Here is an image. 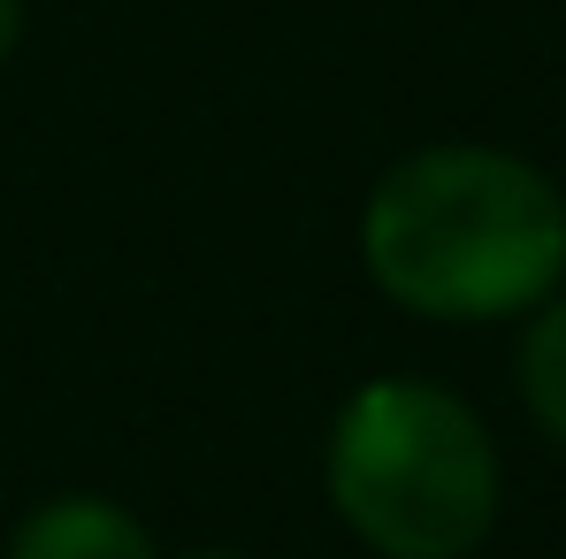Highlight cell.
<instances>
[{
    "mask_svg": "<svg viewBox=\"0 0 566 559\" xmlns=\"http://www.w3.org/2000/svg\"><path fill=\"white\" fill-rule=\"evenodd\" d=\"M353 253L382 307L497 330L566 283V185L497 138H429L360 191Z\"/></svg>",
    "mask_w": 566,
    "mask_h": 559,
    "instance_id": "cell-1",
    "label": "cell"
},
{
    "mask_svg": "<svg viewBox=\"0 0 566 559\" xmlns=\"http://www.w3.org/2000/svg\"><path fill=\"white\" fill-rule=\"evenodd\" d=\"M322 498L368 559H474L505 514V453L444 375L376 369L322 422Z\"/></svg>",
    "mask_w": 566,
    "mask_h": 559,
    "instance_id": "cell-2",
    "label": "cell"
},
{
    "mask_svg": "<svg viewBox=\"0 0 566 559\" xmlns=\"http://www.w3.org/2000/svg\"><path fill=\"white\" fill-rule=\"evenodd\" d=\"M0 559H161V545L115 490H46L15 514Z\"/></svg>",
    "mask_w": 566,
    "mask_h": 559,
    "instance_id": "cell-3",
    "label": "cell"
},
{
    "mask_svg": "<svg viewBox=\"0 0 566 559\" xmlns=\"http://www.w3.org/2000/svg\"><path fill=\"white\" fill-rule=\"evenodd\" d=\"M513 391L528 429L552 453H566V283L513 322Z\"/></svg>",
    "mask_w": 566,
    "mask_h": 559,
    "instance_id": "cell-4",
    "label": "cell"
},
{
    "mask_svg": "<svg viewBox=\"0 0 566 559\" xmlns=\"http://www.w3.org/2000/svg\"><path fill=\"white\" fill-rule=\"evenodd\" d=\"M23 31H31V0H0V70L23 54Z\"/></svg>",
    "mask_w": 566,
    "mask_h": 559,
    "instance_id": "cell-5",
    "label": "cell"
},
{
    "mask_svg": "<svg viewBox=\"0 0 566 559\" xmlns=\"http://www.w3.org/2000/svg\"><path fill=\"white\" fill-rule=\"evenodd\" d=\"M161 559H253L245 545H185V552H161Z\"/></svg>",
    "mask_w": 566,
    "mask_h": 559,
    "instance_id": "cell-6",
    "label": "cell"
}]
</instances>
